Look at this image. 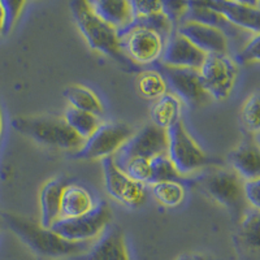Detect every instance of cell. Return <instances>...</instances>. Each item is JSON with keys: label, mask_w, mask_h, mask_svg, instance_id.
<instances>
[{"label": "cell", "mask_w": 260, "mask_h": 260, "mask_svg": "<svg viewBox=\"0 0 260 260\" xmlns=\"http://www.w3.org/2000/svg\"><path fill=\"white\" fill-rule=\"evenodd\" d=\"M3 220L18 240L34 254L46 259H62L89 251L91 242H71L51 229L13 213H3Z\"/></svg>", "instance_id": "1"}, {"label": "cell", "mask_w": 260, "mask_h": 260, "mask_svg": "<svg viewBox=\"0 0 260 260\" xmlns=\"http://www.w3.org/2000/svg\"><path fill=\"white\" fill-rule=\"evenodd\" d=\"M69 8L73 16L74 24L87 42V45L92 50L111 57L118 64L124 65L125 68H129L132 61L122 52L117 31L92 12L89 2L73 0L69 3Z\"/></svg>", "instance_id": "2"}, {"label": "cell", "mask_w": 260, "mask_h": 260, "mask_svg": "<svg viewBox=\"0 0 260 260\" xmlns=\"http://www.w3.org/2000/svg\"><path fill=\"white\" fill-rule=\"evenodd\" d=\"M12 127L17 133L47 147L77 151L83 145V139L60 117H15L12 120Z\"/></svg>", "instance_id": "3"}, {"label": "cell", "mask_w": 260, "mask_h": 260, "mask_svg": "<svg viewBox=\"0 0 260 260\" xmlns=\"http://www.w3.org/2000/svg\"><path fill=\"white\" fill-rule=\"evenodd\" d=\"M242 178L228 169H211L195 180V185L208 198L221 204L236 217L242 219L246 202L242 192Z\"/></svg>", "instance_id": "4"}, {"label": "cell", "mask_w": 260, "mask_h": 260, "mask_svg": "<svg viewBox=\"0 0 260 260\" xmlns=\"http://www.w3.org/2000/svg\"><path fill=\"white\" fill-rule=\"evenodd\" d=\"M112 220L110 204L102 201L91 211L73 219H59L51 231L71 242H91L101 236Z\"/></svg>", "instance_id": "5"}, {"label": "cell", "mask_w": 260, "mask_h": 260, "mask_svg": "<svg viewBox=\"0 0 260 260\" xmlns=\"http://www.w3.org/2000/svg\"><path fill=\"white\" fill-rule=\"evenodd\" d=\"M167 156L181 177L189 176L208 164L207 155L178 121L167 130Z\"/></svg>", "instance_id": "6"}, {"label": "cell", "mask_w": 260, "mask_h": 260, "mask_svg": "<svg viewBox=\"0 0 260 260\" xmlns=\"http://www.w3.org/2000/svg\"><path fill=\"white\" fill-rule=\"evenodd\" d=\"M133 133V127L125 122H102L94 133L83 141V145L74 152L73 157L95 160L113 156Z\"/></svg>", "instance_id": "7"}, {"label": "cell", "mask_w": 260, "mask_h": 260, "mask_svg": "<svg viewBox=\"0 0 260 260\" xmlns=\"http://www.w3.org/2000/svg\"><path fill=\"white\" fill-rule=\"evenodd\" d=\"M237 64L226 53L206 55L198 74L202 86L216 101H224L232 94L237 80Z\"/></svg>", "instance_id": "8"}, {"label": "cell", "mask_w": 260, "mask_h": 260, "mask_svg": "<svg viewBox=\"0 0 260 260\" xmlns=\"http://www.w3.org/2000/svg\"><path fill=\"white\" fill-rule=\"evenodd\" d=\"M103 175L107 192L113 199L130 208H138L145 204L147 199L146 185L132 180L116 164L113 156L103 159Z\"/></svg>", "instance_id": "9"}, {"label": "cell", "mask_w": 260, "mask_h": 260, "mask_svg": "<svg viewBox=\"0 0 260 260\" xmlns=\"http://www.w3.org/2000/svg\"><path fill=\"white\" fill-rule=\"evenodd\" d=\"M122 52L132 62L147 65L156 62L161 56L166 42L152 30L130 27L118 32Z\"/></svg>", "instance_id": "10"}, {"label": "cell", "mask_w": 260, "mask_h": 260, "mask_svg": "<svg viewBox=\"0 0 260 260\" xmlns=\"http://www.w3.org/2000/svg\"><path fill=\"white\" fill-rule=\"evenodd\" d=\"M167 132L155 125H146L127 139L121 148L113 155L118 167L133 157L152 159L157 155L167 154Z\"/></svg>", "instance_id": "11"}, {"label": "cell", "mask_w": 260, "mask_h": 260, "mask_svg": "<svg viewBox=\"0 0 260 260\" xmlns=\"http://www.w3.org/2000/svg\"><path fill=\"white\" fill-rule=\"evenodd\" d=\"M159 72L166 78L167 87H171L172 94L183 101L190 107H201L210 99L202 86L198 71L183 68H172L159 64Z\"/></svg>", "instance_id": "12"}, {"label": "cell", "mask_w": 260, "mask_h": 260, "mask_svg": "<svg viewBox=\"0 0 260 260\" xmlns=\"http://www.w3.org/2000/svg\"><path fill=\"white\" fill-rule=\"evenodd\" d=\"M206 59V53L195 47L185 37L173 31L167 39L160 56V64L172 68H183L199 71Z\"/></svg>", "instance_id": "13"}, {"label": "cell", "mask_w": 260, "mask_h": 260, "mask_svg": "<svg viewBox=\"0 0 260 260\" xmlns=\"http://www.w3.org/2000/svg\"><path fill=\"white\" fill-rule=\"evenodd\" d=\"M208 6L222 16L234 27L259 34L260 4L257 2H207Z\"/></svg>", "instance_id": "14"}, {"label": "cell", "mask_w": 260, "mask_h": 260, "mask_svg": "<svg viewBox=\"0 0 260 260\" xmlns=\"http://www.w3.org/2000/svg\"><path fill=\"white\" fill-rule=\"evenodd\" d=\"M178 34L191 42L195 47L206 55L211 53H226L228 38L226 34L213 27L185 21L176 29Z\"/></svg>", "instance_id": "15"}, {"label": "cell", "mask_w": 260, "mask_h": 260, "mask_svg": "<svg viewBox=\"0 0 260 260\" xmlns=\"http://www.w3.org/2000/svg\"><path fill=\"white\" fill-rule=\"evenodd\" d=\"M86 260H130L124 232L117 225L107 226L86 254Z\"/></svg>", "instance_id": "16"}, {"label": "cell", "mask_w": 260, "mask_h": 260, "mask_svg": "<svg viewBox=\"0 0 260 260\" xmlns=\"http://www.w3.org/2000/svg\"><path fill=\"white\" fill-rule=\"evenodd\" d=\"M92 12L117 32L126 29L134 20L130 2L125 0H94L89 2Z\"/></svg>", "instance_id": "17"}, {"label": "cell", "mask_w": 260, "mask_h": 260, "mask_svg": "<svg viewBox=\"0 0 260 260\" xmlns=\"http://www.w3.org/2000/svg\"><path fill=\"white\" fill-rule=\"evenodd\" d=\"M228 160L233 167V172L243 178V181L260 177V152L257 143L243 142L229 152Z\"/></svg>", "instance_id": "18"}, {"label": "cell", "mask_w": 260, "mask_h": 260, "mask_svg": "<svg viewBox=\"0 0 260 260\" xmlns=\"http://www.w3.org/2000/svg\"><path fill=\"white\" fill-rule=\"evenodd\" d=\"M67 185L64 178H52L43 185L41 191V226L51 229L60 219L61 194Z\"/></svg>", "instance_id": "19"}, {"label": "cell", "mask_w": 260, "mask_h": 260, "mask_svg": "<svg viewBox=\"0 0 260 260\" xmlns=\"http://www.w3.org/2000/svg\"><path fill=\"white\" fill-rule=\"evenodd\" d=\"M94 199L91 194L80 185H67L62 190L60 203V219L78 217L94 208Z\"/></svg>", "instance_id": "20"}, {"label": "cell", "mask_w": 260, "mask_h": 260, "mask_svg": "<svg viewBox=\"0 0 260 260\" xmlns=\"http://www.w3.org/2000/svg\"><path fill=\"white\" fill-rule=\"evenodd\" d=\"M152 125L162 130H168L181 121V102L177 96L167 92L155 101L150 111Z\"/></svg>", "instance_id": "21"}, {"label": "cell", "mask_w": 260, "mask_h": 260, "mask_svg": "<svg viewBox=\"0 0 260 260\" xmlns=\"http://www.w3.org/2000/svg\"><path fill=\"white\" fill-rule=\"evenodd\" d=\"M185 21L213 27V29L222 31L224 34L228 30L234 27L220 13L213 11L208 6L207 2H187V11L182 22H185Z\"/></svg>", "instance_id": "22"}, {"label": "cell", "mask_w": 260, "mask_h": 260, "mask_svg": "<svg viewBox=\"0 0 260 260\" xmlns=\"http://www.w3.org/2000/svg\"><path fill=\"white\" fill-rule=\"evenodd\" d=\"M62 95L67 99L72 108L83 112L91 113V115L101 117L104 112L103 104L101 99L96 96L94 91L87 89L86 86L82 85H72L68 86L62 91Z\"/></svg>", "instance_id": "23"}, {"label": "cell", "mask_w": 260, "mask_h": 260, "mask_svg": "<svg viewBox=\"0 0 260 260\" xmlns=\"http://www.w3.org/2000/svg\"><path fill=\"white\" fill-rule=\"evenodd\" d=\"M62 120L83 141L89 138L102 124L98 116L74 110L72 107L67 108L64 116H62Z\"/></svg>", "instance_id": "24"}, {"label": "cell", "mask_w": 260, "mask_h": 260, "mask_svg": "<svg viewBox=\"0 0 260 260\" xmlns=\"http://www.w3.org/2000/svg\"><path fill=\"white\" fill-rule=\"evenodd\" d=\"M155 198L166 207H177L185 199V189L178 181H166L150 185Z\"/></svg>", "instance_id": "25"}, {"label": "cell", "mask_w": 260, "mask_h": 260, "mask_svg": "<svg viewBox=\"0 0 260 260\" xmlns=\"http://www.w3.org/2000/svg\"><path fill=\"white\" fill-rule=\"evenodd\" d=\"M166 78L159 71H146L138 78V91L143 98L156 101L167 94Z\"/></svg>", "instance_id": "26"}, {"label": "cell", "mask_w": 260, "mask_h": 260, "mask_svg": "<svg viewBox=\"0 0 260 260\" xmlns=\"http://www.w3.org/2000/svg\"><path fill=\"white\" fill-rule=\"evenodd\" d=\"M151 176L148 185L157 182H166V181H181V176L178 175L176 168L167 154L157 155V156L150 159Z\"/></svg>", "instance_id": "27"}, {"label": "cell", "mask_w": 260, "mask_h": 260, "mask_svg": "<svg viewBox=\"0 0 260 260\" xmlns=\"http://www.w3.org/2000/svg\"><path fill=\"white\" fill-rule=\"evenodd\" d=\"M241 237L250 247L259 245V210H250L241 219Z\"/></svg>", "instance_id": "28"}, {"label": "cell", "mask_w": 260, "mask_h": 260, "mask_svg": "<svg viewBox=\"0 0 260 260\" xmlns=\"http://www.w3.org/2000/svg\"><path fill=\"white\" fill-rule=\"evenodd\" d=\"M120 168L129 176L132 180L143 185H148L151 176L150 160L145 157H133L120 166Z\"/></svg>", "instance_id": "29"}, {"label": "cell", "mask_w": 260, "mask_h": 260, "mask_svg": "<svg viewBox=\"0 0 260 260\" xmlns=\"http://www.w3.org/2000/svg\"><path fill=\"white\" fill-rule=\"evenodd\" d=\"M259 94L254 92L251 96L245 102L241 111V118L245 125L246 129L250 133L257 134L260 129V120H259Z\"/></svg>", "instance_id": "30"}, {"label": "cell", "mask_w": 260, "mask_h": 260, "mask_svg": "<svg viewBox=\"0 0 260 260\" xmlns=\"http://www.w3.org/2000/svg\"><path fill=\"white\" fill-rule=\"evenodd\" d=\"M186 11L187 2H161V12L168 18L175 31L182 24Z\"/></svg>", "instance_id": "31"}, {"label": "cell", "mask_w": 260, "mask_h": 260, "mask_svg": "<svg viewBox=\"0 0 260 260\" xmlns=\"http://www.w3.org/2000/svg\"><path fill=\"white\" fill-rule=\"evenodd\" d=\"M2 6H3L4 11L3 34H7V32H9L13 29V26L17 22L18 17H20L21 12H22V8L25 6V2H12V0H8V2H2Z\"/></svg>", "instance_id": "32"}, {"label": "cell", "mask_w": 260, "mask_h": 260, "mask_svg": "<svg viewBox=\"0 0 260 260\" xmlns=\"http://www.w3.org/2000/svg\"><path fill=\"white\" fill-rule=\"evenodd\" d=\"M243 199L251 207V210H259L260 207V180H247L242 182Z\"/></svg>", "instance_id": "33"}, {"label": "cell", "mask_w": 260, "mask_h": 260, "mask_svg": "<svg viewBox=\"0 0 260 260\" xmlns=\"http://www.w3.org/2000/svg\"><path fill=\"white\" fill-rule=\"evenodd\" d=\"M259 45H260V37L259 34H254L247 45L243 47V50L238 53L237 56L236 64H248V62H257L260 57L259 52Z\"/></svg>", "instance_id": "34"}, {"label": "cell", "mask_w": 260, "mask_h": 260, "mask_svg": "<svg viewBox=\"0 0 260 260\" xmlns=\"http://www.w3.org/2000/svg\"><path fill=\"white\" fill-rule=\"evenodd\" d=\"M133 8L134 18L136 17H147V16L155 15L161 12V2H150V0H137L130 2Z\"/></svg>", "instance_id": "35"}, {"label": "cell", "mask_w": 260, "mask_h": 260, "mask_svg": "<svg viewBox=\"0 0 260 260\" xmlns=\"http://www.w3.org/2000/svg\"><path fill=\"white\" fill-rule=\"evenodd\" d=\"M176 260H210L207 256L201 254H185L181 255L180 257H177Z\"/></svg>", "instance_id": "36"}, {"label": "cell", "mask_w": 260, "mask_h": 260, "mask_svg": "<svg viewBox=\"0 0 260 260\" xmlns=\"http://www.w3.org/2000/svg\"><path fill=\"white\" fill-rule=\"evenodd\" d=\"M4 32V11L3 6H2V2H0V34Z\"/></svg>", "instance_id": "37"}, {"label": "cell", "mask_w": 260, "mask_h": 260, "mask_svg": "<svg viewBox=\"0 0 260 260\" xmlns=\"http://www.w3.org/2000/svg\"><path fill=\"white\" fill-rule=\"evenodd\" d=\"M2 132H3V116H2V111H0V137H2Z\"/></svg>", "instance_id": "38"}]
</instances>
